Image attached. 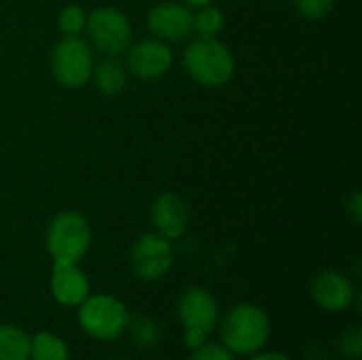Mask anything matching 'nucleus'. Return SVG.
I'll return each instance as SVG.
<instances>
[{"instance_id": "ddd939ff", "label": "nucleus", "mask_w": 362, "mask_h": 360, "mask_svg": "<svg viewBox=\"0 0 362 360\" xmlns=\"http://www.w3.org/2000/svg\"><path fill=\"white\" fill-rule=\"evenodd\" d=\"M151 221L159 236L176 240L187 231L189 225V206L176 193H163L153 202Z\"/></svg>"}, {"instance_id": "7ed1b4c3", "label": "nucleus", "mask_w": 362, "mask_h": 360, "mask_svg": "<svg viewBox=\"0 0 362 360\" xmlns=\"http://www.w3.org/2000/svg\"><path fill=\"white\" fill-rule=\"evenodd\" d=\"M45 242L53 263H78L91 246V227L83 214L66 210L49 223Z\"/></svg>"}, {"instance_id": "f257e3e1", "label": "nucleus", "mask_w": 362, "mask_h": 360, "mask_svg": "<svg viewBox=\"0 0 362 360\" xmlns=\"http://www.w3.org/2000/svg\"><path fill=\"white\" fill-rule=\"evenodd\" d=\"M223 346L231 354L252 356L261 352L272 335V323L263 308L255 303L233 306L218 327Z\"/></svg>"}, {"instance_id": "6e6552de", "label": "nucleus", "mask_w": 362, "mask_h": 360, "mask_svg": "<svg viewBox=\"0 0 362 360\" xmlns=\"http://www.w3.org/2000/svg\"><path fill=\"white\" fill-rule=\"evenodd\" d=\"M176 314L185 329L212 333L218 320V303L210 291L202 286H189L176 301Z\"/></svg>"}, {"instance_id": "20e7f679", "label": "nucleus", "mask_w": 362, "mask_h": 360, "mask_svg": "<svg viewBox=\"0 0 362 360\" xmlns=\"http://www.w3.org/2000/svg\"><path fill=\"white\" fill-rule=\"evenodd\" d=\"M129 323V312L125 303L112 295H89L78 306V325L81 329L98 342L119 339Z\"/></svg>"}, {"instance_id": "f03ea898", "label": "nucleus", "mask_w": 362, "mask_h": 360, "mask_svg": "<svg viewBox=\"0 0 362 360\" xmlns=\"http://www.w3.org/2000/svg\"><path fill=\"white\" fill-rule=\"evenodd\" d=\"M182 62L187 74L204 87H221L229 83L235 72V59L218 38H195L185 49Z\"/></svg>"}, {"instance_id": "412c9836", "label": "nucleus", "mask_w": 362, "mask_h": 360, "mask_svg": "<svg viewBox=\"0 0 362 360\" xmlns=\"http://www.w3.org/2000/svg\"><path fill=\"white\" fill-rule=\"evenodd\" d=\"M333 4H335V0H297L301 15L308 19H314V21L325 19L333 11Z\"/></svg>"}, {"instance_id": "393cba45", "label": "nucleus", "mask_w": 362, "mask_h": 360, "mask_svg": "<svg viewBox=\"0 0 362 360\" xmlns=\"http://www.w3.org/2000/svg\"><path fill=\"white\" fill-rule=\"evenodd\" d=\"M250 360H291L286 354H280V352H257L252 354Z\"/></svg>"}, {"instance_id": "0eeeda50", "label": "nucleus", "mask_w": 362, "mask_h": 360, "mask_svg": "<svg viewBox=\"0 0 362 360\" xmlns=\"http://www.w3.org/2000/svg\"><path fill=\"white\" fill-rule=\"evenodd\" d=\"M132 272L146 282L163 278L174 265V250L168 238L159 233H144L136 240L129 252Z\"/></svg>"}, {"instance_id": "f8f14e48", "label": "nucleus", "mask_w": 362, "mask_h": 360, "mask_svg": "<svg viewBox=\"0 0 362 360\" xmlns=\"http://www.w3.org/2000/svg\"><path fill=\"white\" fill-rule=\"evenodd\" d=\"M49 286L53 299L64 308H78L91 295L89 278L78 263H53Z\"/></svg>"}, {"instance_id": "4be33fe9", "label": "nucleus", "mask_w": 362, "mask_h": 360, "mask_svg": "<svg viewBox=\"0 0 362 360\" xmlns=\"http://www.w3.org/2000/svg\"><path fill=\"white\" fill-rule=\"evenodd\" d=\"M189 360H235L233 354L225 348V346H218V344H204L202 348L193 350L191 352V359Z\"/></svg>"}, {"instance_id": "b1692460", "label": "nucleus", "mask_w": 362, "mask_h": 360, "mask_svg": "<svg viewBox=\"0 0 362 360\" xmlns=\"http://www.w3.org/2000/svg\"><path fill=\"white\" fill-rule=\"evenodd\" d=\"M348 212L352 214L354 223H361V219H362V195H361V191H354V193H352V199H350V204H348Z\"/></svg>"}, {"instance_id": "2eb2a0df", "label": "nucleus", "mask_w": 362, "mask_h": 360, "mask_svg": "<svg viewBox=\"0 0 362 360\" xmlns=\"http://www.w3.org/2000/svg\"><path fill=\"white\" fill-rule=\"evenodd\" d=\"M0 360H30V335L15 325H0Z\"/></svg>"}, {"instance_id": "1a4fd4ad", "label": "nucleus", "mask_w": 362, "mask_h": 360, "mask_svg": "<svg viewBox=\"0 0 362 360\" xmlns=\"http://www.w3.org/2000/svg\"><path fill=\"white\" fill-rule=\"evenodd\" d=\"M172 49L159 38H144L127 49V72L138 79L153 81L172 68Z\"/></svg>"}, {"instance_id": "9d476101", "label": "nucleus", "mask_w": 362, "mask_h": 360, "mask_svg": "<svg viewBox=\"0 0 362 360\" xmlns=\"http://www.w3.org/2000/svg\"><path fill=\"white\" fill-rule=\"evenodd\" d=\"M151 32L163 42H178L193 34V11L187 4L161 2L148 13Z\"/></svg>"}, {"instance_id": "9b49d317", "label": "nucleus", "mask_w": 362, "mask_h": 360, "mask_svg": "<svg viewBox=\"0 0 362 360\" xmlns=\"http://www.w3.org/2000/svg\"><path fill=\"white\" fill-rule=\"evenodd\" d=\"M312 299L325 312H346L356 301V291L352 280L335 269L318 274L312 282Z\"/></svg>"}, {"instance_id": "5701e85b", "label": "nucleus", "mask_w": 362, "mask_h": 360, "mask_svg": "<svg viewBox=\"0 0 362 360\" xmlns=\"http://www.w3.org/2000/svg\"><path fill=\"white\" fill-rule=\"evenodd\" d=\"M208 342V333L197 331V329H185V346L193 352L197 348H202Z\"/></svg>"}, {"instance_id": "6ab92c4d", "label": "nucleus", "mask_w": 362, "mask_h": 360, "mask_svg": "<svg viewBox=\"0 0 362 360\" xmlns=\"http://www.w3.org/2000/svg\"><path fill=\"white\" fill-rule=\"evenodd\" d=\"M57 25L64 36H81V32H85V25H87V15L81 6L68 4L59 11Z\"/></svg>"}, {"instance_id": "f3484780", "label": "nucleus", "mask_w": 362, "mask_h": 360, "mask_svg": "<svg viewBox=\"0 0 362 360\" xmlns=\"http://www.w3.org/2000/svg\"><path fill=\"white\" fill-rule=\"evenodd\" d=\"M225 28V15L221 8L208 4L202 6L197 15H193V32L206 38H216Z\"/></svg>"}, {"instance_id": "a211bd4d", "label": "nucleus", "mask_w": 362, "mask_h": 360, "mask_svg": "<svg viewBox=\"0 0 362 360\" xmlns=\"http://www.w3.org/2000/svg\"><path fill=\"white\" fill-rule=\"evenodd\" d=\"M127 327H129L132 342H134L138 348H144V350H146V348H153V346H157L159 339H161V329H159V325H157L155 320H151V318L140 316V318L127 323Z\"/></svg>"}, {"instance_id": "39448f33", "label": "nucleus", "mask_w": 362, "mask_h": 360, "mask_svg": "<svg viewBox=\"0 0 362 360\" xmlns=\"http://www.w3.org/2000/svg\"><path fill=\"white\" fill-rule=\"evenodd\" d=\"M51 70L55 81L68 89L87 85L93 74L91 45L81 36H64L51 51Z\"/></svg>"}, {"instance_id": "aec40b11", "label": "nucleus", "mask_w": 362, "mask_h": 360, "mask_svg": "<svg viewBox=\"0 0 362 360\" xmlns=\"http://www.w3.org/2000/svg\"><path fill=\"white\" fill-rule=\"evenodd\" d=\"M339 350L346 359L361 360L362 359V329L358 325L348 327L341 337H339Z\"/></svg>"}, {"instance_id": "423d86ee", "label": "nucleus", "mask_w": 362, "mask_h": 360, "mask_svg": "<svg viewBox=\"0 0 362 360\" xmlns=\"http://www.w3.org/2000/svg\"><path fill=\"white\" fill-rule=\"evenodd\" d=\"M87 36L104 55H121L132 45V23L125 13L112 6H100L87 17Z\"/></svg>"}, {"instance_id": "dca6fc26", "label": "nucleus", "mask_w": 362, "mask_h": 360, "mask_svg": "<svg viewBox=\"0 0 362 360\" xmlns=\"http://www.w3.org/2000/svg\"><path fill=\"white\" fill-rule=\"evenodd\" d=\"M30 360H70L68 344L47 331L30 337Z\"/></svg>"}, {"instance_id": "4468645a", "label": "nucleus", "mask_w": 362, "mask_h": 360, "mask_svg": "<svg viewBox=\"0 0 362 360\" xmlns=\"http://www.w3.org/2000/svg\"><path fill=\"white\" fill-rule=\"evenodd\" d=\"M93 81L100 93L117 95L127 85V66L117 55H106L98 66H93Z\"/></svg>"}, {"instance_id": "a878e982", "label": "nucleus", "mask_w": 362, "mask_h": 360, "mask_svg": "<svg viewBox=\"0 0 362 360\" xmlns=\"http://www.w3.org/2000/svg\"><path fill=\"white\" fill-rule=\"evenodd\" d=\"M189 8H202V6H208L212 4V0H182Z\"/></svg>"}]
</instances>
